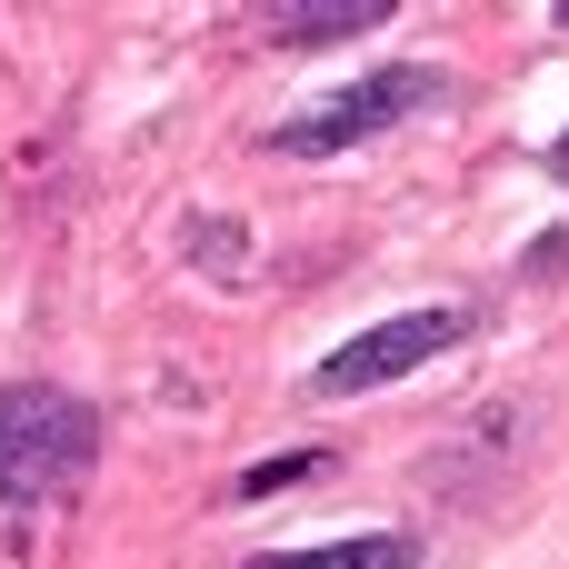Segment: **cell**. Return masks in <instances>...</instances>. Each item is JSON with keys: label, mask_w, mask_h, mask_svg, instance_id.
Instances as JSON below:
<instances>
[{"label": "cell", "mask_w": 569, "mask_h": 569, "mask_svg": "<svg viewBox=\"0 0 569 569\" xmlns=\"http://www.w3.org/2000/svg\"><path fill=\"white\" fill-rule=\"evenodd\" d=\"M240 569H420L410 530H350V540H310V550H260Z\"/></svg>", "instance_id": "5"}, {"label": "cell", "mask_w": 569, "mask_h": 569, "mask_svg": "<svg viewBox=\"0 0 569 569\" xmlns=\"http://www.w3.org/2000/svg\"><path fill=\"white\" fill-rule=\"evenodd\" d=\"M100 470V410L60 380H0V510H50Z\"/></svg>", "instance_id": "1"}, {"label": "cell", "mask_w": 569, "mask_h": 569, "mask_svg": "<svg viewBox=\"0 0 569 569\" xmlns=\"http://www.w3.org/2000/svg\"><path fill=\"white\" fill-rule=\"evenodd\" d=\"M380 20H390V0H330V10L270 0V10H260V30H270L280 50H330V40H360V30H380Z\"/></svg>", "instance_id": "4"}, {"label": "cell", "mask_w": 569, "mask_h": 569, "mask_svg": "<svg viewBox=\"0 0 569 569\" xmlns=\"http://www.w3.org/2000/svg\"><path fill=\"white\" fill-rule=\"evenodd\" d=\"M180 260H190L200 280H240V270H250V220L190 210V220H180Z\"/></svg>", "instance_id": "6"}, {"label": "cell", "mask_w": 569, "mask_h": 569, "mask_svg": "<svg viewBox=\"0 0 569 569\" xmlns=\"http://www.w3.org/2000/svg\"><path fill=\"white\" fill-rule=\"evenodd\" d=\"M569 270V230H540V250L520 260V280H560Z\"/></svg>", "instance_id": "8"}, {"label": "cell", "mask_w": 569, "mask_h": 569, "mask_svg": "<svg viewBox=\"0 0 569 569\" xmlns=\"http://www.w3.org/2000/svg\"><path fill=\"white\" fill-rule=\"evenodd\" d=\"M440 90H450V70H440V60H380V70L330 80V90H320V100H300L290 120H270V130H260V150H270V160H340V150L380 140V130L420 120Z\"/></svg>", "instance_id": "2"}, {"label": "cell", "mask_w": 569, "mask_h": 569, "mask_svg": "<svg viewBox=\"0 0 569 569\" xmlns=\"http://www.w3.org/2000/svg\"><path fill=\"white\" fill-rule=\"evenodd\" d=\"M300 480H330V450H280V460L240 470V480H230V500H280V490H300Z\"/></svg>", "instance_id": "7"}, {"label": "cell", "mask_w": 569, "mask_h": 569, "mask_svg": "<svg viewBox=\"0 0 569 569\" xmlns=\"http://www.w3.org/2000/svg\"><path fill=\"white\" fill-rule=\"evenodd\" d=\"M460 340H470V310H460V300H430V310H400V320L350 330V340L310 370V390H320V400H370V390H390V380L430 370L440 350H460Z\"/></svg>", "instance_id": "3"}, {"label": "cell", "mask_w": 569, "mask_h": 569, "mask_svg": "<svg viewBox=\"0 0 569 569\" xmlns=\"http://www.w3.org/2000/svg\"><path fill=\"white\" fill-rule=\"evenodd\" d=\"M550 180H560V190H569V130H560V140H550Z\"/></svg>", "instance_id": "9"}]
</instances>
